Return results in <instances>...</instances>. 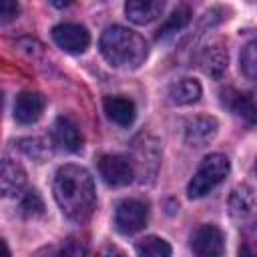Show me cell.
Returning <instances> with one entry per match:
<instances>
[{
  "label": "cell",
  "instance_id": "cell-1",
  "mask_svg": "<svg viewBox=\"0 0 257 257\" xmlns=\"http://www.w3.org/2000/svg\"><path fill=\"white\" fill-rule=\"evenodd\" d=\"M54 199L60 211L76 223H84L96 207V191L90 173L78 165H64L56 171L52 183Z\"/></svg>",
  "mask_w": 257,
  "mask_h": 257
},
{
  "label": "cell",
  "instance_id": "cell-2",
  "mask_svg": "<svg viewBox=\"0 0 257 257\" xmlns=\"http://www.w3.org/2000/svg\"><path fill=\"white\" fill-rule=\"evenodd\" d=\"M98 48L108 64H112L114 68H126V70L139 68L149 56L147 40L139 32L118 24L104 28Z\"/></svg>",
  "mask_w": 257,
  "mask_h": 257
},
{
  "label": "cell",
  "instance_id": "cell-3",
  "mask_svg": "<svg viewBox=\"0 0 257 257\" xmlns=\"http://www.w3.org/2000/svg\"><path fill=\"white\" fill-rule=\"evenodd\" d=\"M229 171H231V165L225 155H221V153L207 155L187 185L189 199H201V197L209 195L229 175Z\"/></svg>",
  "mask_w": 257,
  "mask_h": 257
},
{
  "label": "cell",
  "instance_id": "cell-4",
  "mask_svg": "<svg viewBox=\"0 0 257 257\" xmlns=\"http://www.w3.org/2000/svg\"><path fill=\"white\" fill-rule=\"evenodd\" d=\"M131 163L135 167V177L139 183H151L159 171L161 165V145L155 137L151 135H139L133 141V153H131Z\"/></svg>",
  "mask_w": 257,
  "mask_h": 257
},
{
  "label": "cell",
  "instance_id": "cell-5",
  "mask_svg": "<svg viewBox=\"0 0 257 257\" xmlns=\"http://www.w3.org/2000/svg\"><path fill=\"white\" fill-rule=\"evenodd\" d=\"M149 221V207L141 199H122L114 209V227L122 235L139 233Z\"/></svg>",
  "mask_w": 257,
  "mask_h": 257
},
{
  "label": "cell",
  "instance_id": "cell-6",
  "mask_svg": "<svg viewBox=\"0 0 257 257\" xmlns=\"http://www.w3.org/2000/svg\"><path fill=\"white\" fill-rule=\"evenodd\" d=\"M191 251L195 257H223L225 235L213 223H203L191 235Z\"/></svg>",
  "mask_w": 257,
  "mask_h": 257
},
{
  "label": "cell",
  "instance_id": "cell-7",
  "mask_svg": "<svg viewBox=\"0 0 257 257\" xmlns=\"http://www.w3.org/2000/svg\"><path fill=\"white\" fill-rule=\"evenodd\" d=\"M98 173L108 187H126L135 181V167L124 155H102L98 159Z\"/></svg>",
  "mask_w": 257,
  "mask_h": 257
},
{
  "label": "cell",
  "instance_id": "cell-8",
  "mask_svg": "<svg viewBox=\"0 0 257 257\" xmlns=\"http://www.w3.org/2000/svg\"><path fill=\"white\" fill-rule=\"evenodd\" d=\"M52 38L54 42L64 50V52H70V54H80L88 48L90 44V34L88 30L82 26V24H76V22H62V24H56L52 28Z\"/></svg>",
  "mask_w": 257,
  "mask_h": 257
},
{
  "label": "cell",
  "instance_id": "cell-9",
  "mask_svg": "<svg viewBox=\"0 0 257 257\" xmlns=\"http://www.w3.org/2000/svg\"><path fill=\"white\" fill-rule=\"evenodd\" d=\"M219 131V122L215 116H193L185 122V128H183V135H185V143L189 147H207L215 135Z\"/></svg>",
  "mask_w": 257,
  "mask_h": 257
},
{
  "label": "cell",
  "instance_id": "cell-10",
  "mask_svg": "<svg viewBox=\"0 0 257 257\" xmlns=\"http://www.w3.org/2000/svg\"><path fill=\"white\" fill-rule=\"evenodd\" d=\"M52 143L66 153H78L84 139L78 124L70 116H58L52 124Z\"/></svg>",
  "mask_w": 257,
  "mask_h": 257
},
{
  "label": "cell",
  "instance_id": "cell-11",
  "mask_svg": "<svg viewBox=\"0 0 257 257\" xmlns=\"http://www.w3.org/2000/svg\"><path fill=\"white\" fill-rule=\"evenodd\" d=\"M46 106V98L40 92H20L14 100V120L20 124H32L36 122Z\"/></svg>",
  "mask_w": 257,
  "mask_h": 257
},
{
  "label": "cell",
  "instance_id": "cell-12",
  "mask_svg": "<svg viewBox=\"0 0 257 257\" xmlns=\"http://www.w3.org/2000/svg\"><path fill=\"white\" fill-rule=\"evenodd\" d=\"M227 62H229L227 48H225V44L219 42V40L213 42V44H209V46H205L203 52H201V56H199V66H201V70H203L207 76L215 78V80H219V78L225 74Z\"/></svg>",
  "mask_w": 257,
  "mask_h": 257
},
{
  "label": "cell",
  "instance_id": "cell-13",
  "mask_svg": "<svg viewBox=\"0 0 257 257\" xmlns=\"http://www.w3.org/2000/svg\"><path fill=\"white\" fill-rule=\"evenodd\" d=\"M102 106L106 116L118 126H131L137 118V106L128 96H122V94L106 96L102 100Z\"/></svg>",
  "mask_w": 257,
  "mask_h": 257
},
{
  "label": "cell",
  "instance_id": "cell-14",
  "mask_svg": "<svg viewBox=\"0 0 257 257\" xmlns=\"http://www.w3.org/2000/svg\"><path fill=\"white\" fill-rule=\"evenodd\" d=\"M165 10V2L161 0H128L124 4V14L135 24H149L157 20Z\"/></svg>",
  "mask_w": 257,
  "mask_h": 257
},
{
  "label": "cell",
  "instance_id": "cell-15",
  "mask_svg": "<svg viewBox=\"0 0 257 257\" xmlns=\"http://www.w3.org/2000/svg\"><path fill=\"white\" fill-rule=\"evenodd\" d=\"M24 183H26L24 169L16 161L4 157V161H2V173H0V189H2V195L4 197L18 195L20 189L24 187Z\"/></svg>",
  "mask_w": 257,
  "mask_h": 257
},
{
  "label": "cell",
  "instance_id": "cell-16",
  "mask_svg": "<svg viewBox=\"0 0 257 257\" xmlns=\"http://www.w3.org/2000/svg\"><path fill=\"white\" fill-rule=\"evenodd\" d=\"M255 203H257L255 193H253V189H251L249 185H245V183L233 187V191H231V195H229V201H227L229 213H231L233 217H247V215L255 209Z\"/></svg>",
  "mask_w": 257,
  "mask_h": 257
},
{
  "label": "cell",
  "instance_id": "cell-17",
  "mask_svg": "<svg viewBox=\"0 0 257 257\" xmlns=\"http://www.w3.org/2000/svg\"><path fill=\"white\" fill-rule=\"evenodd\" d=\"M201 84L195 78H181L177 82H173L169 86V100L173 104L185 106V104H193L201 98Z\"/></svg>",
  "mask_w": 257,
  "mask_h": 257
},
{
  "label": "cell",
  "instance_id": "cell-18",
  "mask_svg": "<svg viewBox=\"0 0 257 257\" xmlns=\"http://www.w3.org/2000/svg\"><path fill=\"white\" fill-rule=\"evenodd\" d=\"M231 110L245 118L251 124H257V90H247V92H237L231 102Z\"/></svg>",
  "mask_w": 257,
  "mask_h": 257
},
{
  "label": "cell",
  "instance_id": "cell-19",
  "mask_svg": "<svg viewBox=\"0 0 257 257\" xmlns=\"http://www.w3.org/2000/svg\"><path fill=\"white\" fill-rule=\"evenodd\" d=\"M18 149H20L26 157H30L32 161H36V163H44V161H48L50 155H52V145H50V141L44 139V137L20 139V141H18Z\"/></svg>",
  "mask_w": 257,
  "mask_h": 257
},
{
  "label": "cell",
  "instance_id": "cell-20",
  "mask_svg": "<svg viewBox=\"0 0 257 257\" xmlns=\"http://www.w3.org/2000/svg\"><path fill=\"white\" fill-rule=\"evenodd\" d=\"M137 257H171V245L163 237L157 235H147L135 245Z\"/></svg>",
  "mask_w": 257,
  "mask_h": 257
},
{
  "label": "cell",
  "instance_id": "cell-21",
  "mask_svg": "<svg viewBox=\"0 0 257 257\" xmlns=\"http://www.w3.org/2000/svg\"><path fill=\"white\" fill-rule=\"evenodd\" d=\"M189 20H191V10H189V6H177V8L171 12V16L165 20V24L159 28L157 40H165L167 36L175 34L177 30H181L183 26H187Z\"/></svg>",
  "mask_w": 257,
  "mask_h": 257
},
{
  "label": "cell",
  "instance_id": "cell-22",
  "mask_svg": "<svg viewBox=\"0 0 257 257\" xmlns=\"http://www.w3.org/2000/svg\"><path fill=\"white\" fill-rule=\"evenodd\" d=\"M239 62H241L243 74H245L249 80L257 82V38L249 40V42L243 46L241 56H239Z\"/></svg>",
  "mask_w": 257,
  "mask_h": 257
},
{
  "label": "cell",
  "instance_id": "cell-23",
  "mask_svg": "<svg viewBox=\"0 0 257 257\" xmlns=\"http://www.w3.org/2000/svg\"><path fill=\"white\" fill-rule=\"evenodd\" d=\"M20 211L26 215V217H40L42 213H44V203H42V199H40V195L34 191V189H30V191H26L24 193V197H22V201H20Z\"/></svg>",
  "mask_w": 257,
  "mask_h": 257
},
{
  "label": "cell",
  "instance_id": "cell-24",
  "mask_svg": "<svg viewBox=\"0 0 257 257\" xmlns=\"http://www.w3.org/2000/svg\"><path fill=\"white\" fill-rule=\"evenodd\" d=\"M86 255V245L82 241H76V239H68L58 251L54 257H84Z\"/></svg>",
  "mask_w": 257,
  "mask_h": 257
},
{
  "label": "cell",
  "instance_id": "cell-25",
  "mask_svg": "<svg viewBox=\"0 0 257 257\" xmlns=\"http://www.w3.org/2000/svg\"><path fill=\"white\" fill-rule=\"evenodd\" d=\"M18 10H20V6H18L16 2H12V0H4V2L0 4V22H2V24L10 22L12 18H16Z\"/></svg>",
  "mask_w": 257,
  "mask_h": 257
},
{
  "label": "cell",
  "instance_id": "cell-26",
  "mask_svg": "<svg viewBox=\"0 0 257 257\" xmlns=\"http://www.w3.org/2000/svg\"><path fill=\"white\" fill-rule=\"evenodd\" d=\"M239 257H257V245H249L245 243L239 251Z\"/></svg>",
  "mask_w": 257,
  "mask_h": 257
},
{
  "label": "cell",
  "instance_id": "cell-27",
  "mask_svg": "<svg viewBox=\"0 0 257 257\" xmlns=\"http://www.w3.org/2000/svg\"><path fill=\"white\" fill-rule=\"evenodd\" d=\"M100 257H124V253L122 251H118L116 247H108L106 251H102V255Z\"/></svg>",
  "mask_w": 257,
  "mask_h": 257
},
{
  "label": "cell",
  "instance_id": "cell-28",
  "mask_svg": "<svg viewBox=\"0 0 257 257\" xmlns=\"http://www.w3.org/2000/svg\"><path fill=\"white\" fill-rule=\"evenodd\" d=\"M2 257H10V249H8L6 241H2Z\"/></svg>",
  "mask_w": 257,
  "mask_h": 257
},
{
  "label": "cell",
  "instance_id": "cell-29",
  "mask_svg": "<svg viewBox=\"0 0 257 257\" xmlns=\"http://www.w3.org/2000/svg\"><path fill=\"white\" fill-rule=\"evenodd\" d=\"M253 233H255V235H257V221H255V223H253Z\"/></svg>",
  "mask_w": 257,
  "mask_h": 257
},
{
  "label": "cell",
  "instance_id": "cell-30",
  "mask_svg": "<svg viewBox=\"0 0 257 257\" xmlns=\"http://www.w3.org/2000/svg\"><path fill=\"white\" fill-rule=\"evenodd\" d=\"M255 171H257V165H255Z\"/></svg>",
  "mask_w": 257,
  "mask_h": 257
}]
</instances>
